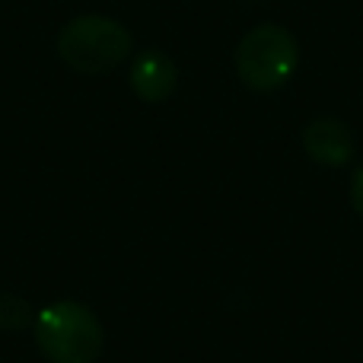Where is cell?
<instances>
[{
  "mask_svg": "<svg viewBox=\"0 0 363 363\" xmlns=\"http://www.w3.org/2000/svg\"><path fill=\"white\" fill-rule=\"evenodd\" d=\"M35 345L51 363H96L106 345L99 315L77 300H57L32 322Z\"/></svg>",
  "mask_w": 363,
  "mask_h": 363,
  "instance_id": "1",
  "label": "cell"
},
{
  "mask_svg": "<svg viewBox=\"0 0 363 363\" xmlns=\"http://www.w3.org/2000/svg\"><path fill=\"white\" fill-rule=\"evenodd\" d=\"M131 32L112 16L86 13L77 16L57 32V55L77 74L99 77L115 70L131 55Z\"/></svg>",
  "mask_w": 363,
  "mask_h": 363,
  "instance_id": "2",
  "label": "cell"
},
{
  "mask_svg": "<svg viewBox=\"0 0 363 363\" xmlns=\"http://www.w3.org/2000/svg\"><path fill=\"white\" fill-rule=\"evenodd\" d=\"M300 64V45L284 26L262 23L242 35L236 48V74L255 93L281 89Z\"/></svg>",
  "mask_w": 363,
  "mask_h": 363,
  "instance_id": "3",
  "label": "cell"
},
{
  "mask_svg": "<svg viewBox=\"0 0 363 363\" xmlns=\"http://www.w3.org/2000/svg\"><path fill=\"white\" fill-rule=\"evenodd\" d=\"M303 147H306L309 160L322 166H347L354 160V131L341 118H315L303 128Z\"/></svg>",
  "mask_w": 363,
  "mask_h": 363,
  "instance_id": "4",
  "label": "cell"
},
{
  "mask_svg": "<svg viewBox=\"0 0 363 363\" xmlns=\"http://www.w3.org/2000/svg\"><path fill=\"white\" fill-rule=\"evenodd\" d=\"M131 89L138 93V99L144 102H163L176 93L179 86V67L169 55L163 51H144L131 61Z\"/></svg>",
  "mask_w": 363,
  "mask_h": 363,
  "instance_id": "5",
  "label": "cell"
},
{
  "mask_svg": "<svg viewBox=\"0 0 363 363\" xmlns=\"http://www.w3.org/2000/svg\"><path fill=\"white\" fill-rule=\"evenodd\" d=\"M32 322L35 315H32L29 300L16 294H0V332H23Z\"/></svg>",
  "mask_w": 363,
  "mask_h": 363,
  "instance_id": "6",
  "label": "cell"
},
{
  "mask_svg": "<svg viewBox=\"0 0 363 363\" xmlns=\"http://www.w3.org/2000/svg\"><path fill=\"white\" fill-rule=\"evenodd\" d=\"M351 204H354V211L363 217V166L357 172H354V182H351Z\"/></svg>",
  "mask_w": 363,
  "mask_h": 363,
  "instance_id": "7",
  "label": "cell"
}]
</instances>
